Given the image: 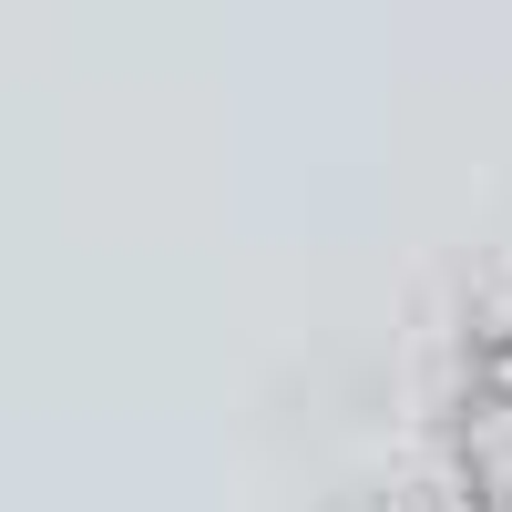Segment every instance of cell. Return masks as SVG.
Here are the masks:
<instances>
[{"instance_id": "6da1fadb", "label": "cell", "mask_w": 512, "mask_h": 512, "mask_svg": "<svg viewBox=\"0 0 512 512\" xmlns=\"http://www.w3.org/2000/svg\"><path fill=\"white\" fill-rule=\"evenodd\" d=\"M431 482L451 512H512V277L482 287L451 328L431 390Z\"/></svg>"}, {"instance_id": "7a4b0ae2", "label": "cell", "mask_w": 512, "mask_h": 512, "mask_svg": "<svg viewBox=\"0 0 512 512\" xmlns=\"http://www.w3.org/2000/svg\"><path fill=\"white\" fill-rule=\"evenodd\" d=\"M369 512H451V502H441V492H431V482H410V492H379V502H369Z\"/></svg>"}]
</instances>
